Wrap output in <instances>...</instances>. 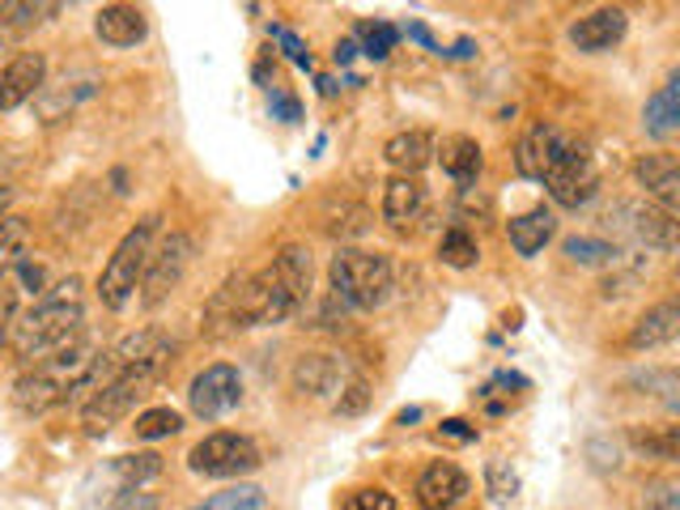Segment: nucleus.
I'll list each match as a JSON object with an SVG mask.
<instances>
[{
	"mask_svg": "<svg viewBox=\"0 0 680 510\" xmlns=\"http://www.w3.org/2000/svg\"><path fill=\"white\" fill-rule=\"evenodd\" d=\"M311 281H315V252L306 243H290L256 273L230 277L234 332L272 328V323H286L290 315H298L311 298Z\"/></svg>",
	"mask_w": 680,
	"mask_h": 510,
	"instance_id": "obj_1",
	"label": "nucleus"
},
{
	"mask_svg": "<svg viewBox=\"0 0 680 510\" xmlns=\"http://www.w3.org/2000/svg\"><path fill=\"white\" fill-rule=\"evenodd\" d=\"M81 289H86L81 277H65L52 289H43V298H34L31 307L18 315L9 350L18 353L26 366L86 341V293Z\"/></svg>",
	"mask_w": 680,
	"mask_h": 510,
	"instance_id": "obj_2",
	"label": "nucleus"
},
{
	"mask_svg": "<svg viewBox=\"0 0 680 510\" xmlns=\"http://www.w3.org/2000/svg\"><path fill=\"white\" fill-rule=\"evenodd\" d=\"M395 289L391 255L366 252V247H336L327 259V293L336 307L349 311H379Z\"/></svg>",
	"mask_w": 680,
	"mask_h": 510,
	"instance_id": "obj_3",
	"label": "nucleus"
},
{
	"mask_svg": "<svg viewBox=\"0 0 680 510\" xmlns=\"http://www.w3.org/2000/svg\"><path fill=\"white\" fill-rule=\"evenodd\" d=\"M158 230H163V218L158 213H145L136 225H129V234L115 243V252L107 255L102 273H98V302L115 315H124L136 293H141V281H145V268H149V255H154V243H158Z\"/></svg>",
	"mask_w": 680,
	"mask_h": 510,
	"instance_id": "obj_4",
	"label": "nucleus"
},
{
	"mask_svg": "<svg viewBox=\"0 0 680 510\" xmlns=\"http://www.w3.org/2000/svg\"><path fill=\"white\" fill-rule=\"evenodd\" d=\"M170 357H175V350L154 353V357L136 362V366H129V370H120V375L107 382L102 391H94V396L81 404V430H86L90 439H107L124 417L136 413V404L149 396V387H154L158 375L170 366Z\"/></svg>",
	"mask_w": 680,
	"mask_h": 510,
	"instance_id": "obj_5",
	"label": "nucleus"
},
{
	"mask_svg": "<svg viewBox=\"0 0 680 510\" xmlns=\"http://www.w3.org/2000/svg\"><path fill=\"white\" fill-rule=\"evenodd\" d=\"M94 353L98 350L90 345V341H77L73 350L52 353V357H43V362L26 366V370L13 379V391H9L13 409H18V413H26V417H43L47 409L65 404L68 382L77 379V375L94 362Z\"/></svg>",
	"mask_w": 680,
	"mask_h": 510,
	"instance_id": "obj_6",
	"label": "nucleus"
},
{
	"mask_svg": "<svg viewBox=\"0 0 680 510\" xmlns=\"http://www.w3.org/2000/svg\"><path fill=\"white\" fill-rule=\"evenodd\" d=\"M188 468L204 480H243L264 468V451L252 434L238 430H213L188 451Z\"/></svg>",
	"mask_w": 680,
	"mask_h": 510,
	"instance_id": "obj_7",
	"label": "nucleus"
},
{
	"mask_svg": "<svg viewBox=\"0 0 680 510\" xmlns=\"http://www.w3.org/2000/svg\"><path fill=\"white\" fill-rule=\"evenodd\" d=\"M196 259V239L188 230H170L163 243H154V255H149V268H145V281H141V307L145 311H158L175 289L183 286L188 268Z\"/></svg>",
	"mask_w": 680,
	"mask_h": 510,
	"instance_id": "obj_8",
	"label": "nucleus"
},
{
	"mask_svg": "<svg viewBox=\"0 0 680 510\" xmlns=\"http://www.w3.org/2000/svg\"><path fill=\"white\" fill-rule=\"evenodd\" d=\"M609 230L625 234L629 243H638L647 252H677V213H664L650 200H616L613 213H609Z\"/></svg>",
	"mask_w": 680,
	"mask_h": 510,
	"instance_id": "obj_9",
	"label": "nucleus"
},
{
	"mask_svg": "<svg viewBox=\"0 0 680 510\" xmlns=\"http://www.w3.org/2000/svg\"><path fill=\"white\" fill-rule=\"evenodd\" d=\"M238 404H243V375L230 362H213L188 382V409L196 421H222Z\"/></svg>",
	"mask_w": 680,
	"mask_h": 510,
	"instance_id": "obj_10",
	"label": "nucleus"
},
{
	"mask_svg": "<svg viewBox=\"0 0 680 510\" xmlns=\"http://www.w3.org/2000/svg\"><path fill=\"white\" fill-rule=\"evenodd\" d=\"M545 188H549V200L557 209H583V204H591L600 196V170H595L583 141H575L566 149V158L549 170Z\"/></svg>",
	"mask_w": 680,
	"mask_h": 510,
	"instance_id": "obj_11",
	"label": "nucleus"
},
{
	"mask_svg": "<svg viewBox=\"0 0 680 510\" xmlns=\"http://www.w3.org/2000/svg\"><path fill=\"white\" fill-rule=\"evenodd\" d=\"M98 90H102V73L98 68H73V73H60V77L43 81V90L34 95V111H38L43 124H60L81 102H90Z\"/></svg>",
	"mask_w": 680,
	"mask_h": 510,
	"instance_id": "obj_12",
	"label": "nucleus"
},
{
	"mask_svg": "<svg viewBox=\"0 0 680 510\" xmlns=\"http://www.w3.org/2000/svg\"><path fill=\"white\" fill-rule=\"evenodd\" d=\"M575 145V136L557 124H532L515 145V170L532 184H545L549 170L566 158V149Z\"/></svg>",
	"mask_w": 680,
	"mask_h": 510,
	"instance_id": "obj_13",
	"label": "nucleus"
},
{
	"mask_svg": "<svg viewBox=\"0 0 680 510\" xmlns=\"http://www.w3.org/2000/svg\"><path fill=\"white\" fill-rule=\"evenodd\" d=\"M625 34H629V13L621 4H600V9H591L583 18H575L566 38L583 56H604V52H613Z\"/></svg>",
	"mask_w": 680,
	"mask_h": 510,
	"instance_id": "obj_14",
	"label": "nucleus"
},
{
	"mask_svg": "<svg viewBox=\"0 0 680 510\" xmlns=\"http://www.w3.org/2000/svg\"><path fill=\"white\" fill-rule=\"evenodd\" d=\"M349 375H354L349 362L336 353H302L290 366V387L306 400H336Z\"/></svg>",
	"mask_w": 680,
	"mask_h": 510,
	"instance_id": "obj_15",
	"label": "nucleus"
},
{
	"mask_svg": "<svg viewBox=\"0 0 680 510\" xmlns=\"http://www.w3.org/2000/svg\"><path fill=\"white\" fill-rule=\"evenodd\" d=\"M468 494H472V477L459 464H452V459L425 464L417 485H413V498H417L422 510H455Z\"/></svg>",
	"mask_w": 680,
	"mask_h": 510,
	"instance_id": "obj_16",
	"label": "nucleus"
},
{
	"mask_svg": "<svg viewBox=\"0 0 680 510\" xmlns=\"http://www.w3.org/2000/svg\"><path fill=\"white\" fill-rule=\"evenodd\" d=\"M94 38L98 43H107V47H115V52L141 47V43L149 38V13L136 9V4H124V0L102 4L94 13Z\"/></svg>",
	"mask_w": 680,
	"mask_h": 510,
	"instance_id": "obj_17",
	"label": "nucleus"
},
{
	"mask_svg": "<svg viewBox=\"0 0 680 510\" xmlns=\"http://www.w3.org/2000/svg\"><path fill=\"white\" fill-rule=\"evenodd\" d=\"M634 179H638V188L647 191L650 204H659L664 213H677V204H680L677 154H668V149H659V154H643V158L634 162Z\"/></svg>",
	"mask_w": 680,
	"mask_h": 510,
	"instance_id": "obj_18",
	"label": "nucleus"
},
{
	"mask_svg": "<svg viewBox=\"0 0 680 510\" xmlns=\"http://www.w3.org/2000/svg\"><path fill=\"white\" fill-rule=\"evenodd\" d=\"M47 81V56L43 52H18L0 73V111H13L22 102H34V95Z\"/></svg>",
	"mask_w": 680,
	"mask_h": 510,
	"instance_id": "obj_19",
	"label": "nucleus"
},
{
	"mask_svg": "<svg viewBox=\"0 0 680 510\" xmlns=\"http://www.w3.org/2000/svg\"><path fill=\"white\" fill-rule=\"evenodd\" d=\"M379 213L395 234H409L425 213V184L413 175H391L383 184V209Z\"/></svg>",
	"mask_w": 680,
	"mask_h": 510,
	"instance_id": "obj_20",
	"label": "nucleus"
},
{
	"mask_svg": "<svg viewBox=\"0 0 680 510\" xmlns=\"http://www.w3.org/2000/svg\"><path fill=\"white\" fill-rule=\"evenodd\" d=\"M434 149H438V141H434L430 127H404V132L388 136L383 162H388L395 175H413V179H417L425 166L434 162Z\"/></svg>",
	"mask_w": 680,
	"mask_h": 510,
	"instance_id": "obj_21",
	"label": "nucleus"
},
{
	"mask_svg": "<svg viewBox=\"0 0 680 510\" xmlns=\"http://www.w3.org/2000/svg\"><path fill=\"white\" fill-rule=\"evenodd\" d=\"M506 239H511L515 255L536 259L557 239V213L549 204H536V209H527V213H519V218L506 222Z\"/></svg>",
	"mask_w": 680,
	"mask_h": 510,
	"instance_id": "obj_22",
	"label": "nucleus"
},
{
	"mask_svg": "<svg viewBox=\"0 0 680 510\" xmlns=\"http://www.w3.org/2000/svg\"><path fill=\"white\" fill-rule=\"evenodd\" d=\"M680 332V307L677 298H664L655 302L647 315H638V323L629 328L625 336V350L643 353V350H659V345H672Z\"/></svg>",
	"mask_w": 680,
	"mask_h": 510,
	"instance_id": "obj_23",
	"label": "nucleus"
},
{
	"mask_svg": "<svg viewBox=\"0 0 680 510\" xmlns=\"http://www.w3.org/2000/svg\"><path fill=\"white\" fill-rule=\"evenodd\" d=\"M434 154H438L443 170L452 175L459 188H477V179H481V170H486V149H481V141H477V136L455 132V136H447Z\"/></svg>",
	"mask_w": 680,
	"mask_h": 510,
	"instance_id": "obj_24",
	"label": "nucleus"
},
{
	"mask_svg": "<svg viewBox=\"0 0 680 510\" xmlns=\"http://www.w3.org/2000/svg\"><path fill=\"white\" fill-rule=\"evenodd\" d=\"M643 132L650 141H672L680 132V73H672L643 107Z\"/></svg>",
	"mask_w": 680,
	"mask_h": 510,
	"instance_id": "obj_25",
	"label": "nucleus"
},
{
	"mask_svg": "<svg viewBox=\"0 0 680 510\" xmlns=\"http://www.w3.org/2000/svg\"><path fill=\"white\" fill-rule=\"evenodd\" d=\"M107 473L115 477L120 494H124V489H149V485L166 473V459L158 451H129V455H115V459L107 464Z\"/></svg>",
	"mask_w": 680,
	"mask_h": 510,
	"instance_id": "obj_26",
	"label": "nucleus"
},
{
	"mask_svg": "<svg viewBox=\"0 0 680 510\" xmlns=\"http://www.w3.org/2000/svg\"><path fill=\"white\" fill-rule=\"evenodd\" d=\"M354 43H357V56L383 64L391 52H395V43H400V26H391V22H383V18H357Z\"/></svg>",
	"mask_w": 680,
	"mask_h": 510,
	"instance_id": "obj_27",
	"label": "nucleus"
},
{
	"mask_svg": "<svg viewBox=\"0 0 680 510\" xmlns=\"http://www.w3.org/2000/svg\"><path fill=\"white\" fill-rule=\"evenodd\" d=\"M561 255L579 268H609V264H621V247L609 243V239H595V234H570L561 243Z\"/></svg>",
	"mask_w": 680,
	"mask_h": 510,
	"instance_id": "obj_28",
	"label": "nucleus"
},
{
	"mask_svg": "<svg viewBox=\"0 0 680 510\" xmlns=\"http://www.w3.org/2000/svg\"><path fill=\"white\" fill-rule=\"evenodd\" d=\"M629 446L638 451V455H647V459H659V464H677V455H680V434H677V425H655V430H643V425H634L629 430Z\"/></svg>",
	"mask_w": 680,
	"mask_h": 510,
	"instance_id": "obj_29",
	"label": "nucleus"
},
{
	"mask_svg": "<svg viewBox=\"0 0 680 510\" xmlns=\"http://www.w3.org/2000/svg\"><path fill=\"white\" fill-rule=\"evenodd\" d=\"M132 434H136V443H163V439H175V434H183V413L170 409V404L141 409L136 421H132Z\"/></svg>",
	"mask_w": 680,
	"mask_h": 510,
	"instance_id": "obj_30",
	"label": "nucleus"
},
{
	"mask_svg": "<svg viewBox=\"0 0 680 510\" xmlns=\"http://www.w3.org/2000/svg\"><path fill=\"white\" fill-rule=\"evenodd\" d=\"M188 510H268V494L259 485H252V480H234V485L209 494L204 502H196Z\"/></svg>",
	"mask_w": 680,
	"mask_h": 510,
	"instance_id": "obj_31",
	"label": "nucleus"
},
{
	"mask_svg": "<svg viewBox=\"0 0 680 510\" xmlns=\"http://www.w3.org/2000/svg\"><path fill=\"white\" fill-rule=\"evenodd\" d=\"M438 259H443L447 268H455V273L477 268V259H481V243H477V234L464 230V225H452V230L438 239Z\"/></svg>",
	"mask_w": 680,
	"mask_h": 510,
	"instance_id": "obj_32",
	"label": "nucleus"
},
{
	"mask_svg": "<svg viewBox=\"0 0 680 510\" xmlns=\"http://www.w3.org/2000/svg\"><path fill=\"white\" fill-rule=\"evenodd\" d=\"M26 243H31V222L22 213H4L0 218V281L9 277V268L26 255Z\"/></svg>",
	"mask_w": 680,
	"mask_h": 510,
	"instance_id": "obj_33",
	"label": "nucleus"
},
{
	"mask_svg": "<svg viewBox=\"0 0 680 510\" xmlns=\"http://www.w3.org/2000/svg\"><path fill=\"white\" fill-rule=\"evenodd\" d=\"M486 494H489V502H498V507H511L519 498V489H523V480H519V473H515V464L511 459H489L486 464Z\"/></svg>",
	"mask_w": 680,
	"mask_h": 510,
	"instance_id": "obj_34",
	"label": "nucleus"
},
{
	"mask_svg": "<svg viewBox=\"0 0 680 510\" xmlns=\"http://www.w3.org/2000/svg\"><path fill=\"white\" fill-rule=\"evenodd\" d=\"M370 230V213H366V204H341L332 218H327V234L332 239H341V247H345V239H361Z\"/></svg>",
	"mask_w": 680,
	"mask_h": 510,
	"instance_id": "obj_35",
	"label": "nucleus"
},
{
	"mask_svg": "<svg viewBox=\"0 0 680 510\" xmlns=\"http://www.w3.org/2000/svg\"><path fill=\"white\" fill-rule=\"evenodd\" d=\"M268 38H272V43H277V52H281L286 60L298 64V68H306V73L315 68V56H311L306 38H302V34H298V31H290L286 22H268Z\"/></svg>",
	"mask_w": 680,
	"mask_h": 510,
	"instance_id": "obj_36",
	"label": "nucleus"
},
{
	"mask_svg": "<svg viewBox=\"0 0 680 510\" xmlns=\"http://www.w3.org/2000/svg\"><path fill=\"white\" fill-rule=\"evenodd\" d=\"M370 400H375V391H370V382L361 379V375H349V382L336 391V400H332V413L336 417H361L370 409Z\"/></svg>",
	"mask_w": 680,
	"mask_h": 510,
	"instance_id": "obj_37",
	"label": "nucleus"
},
{
	"mask_svg": "<svg viewBox=\"0 0 680 510\" xmlns=\"http://www.w3.org/2000/svg\"><path fill=\"white\" fill-rule=\"evenodd\" d=\"M268 115H272L277 124L298 127L302 124V98L293 95V90H286V86H272V90H268Z\"/></svg>",
	"mask_w": 680,
	"mask_h": 510,
	"instance_id": "obj_38",
	"label": "nucleus"
},
{
	"mask_svg": "<svg viewBox=\"0 0 680 510\" xmlns=\"http://www.w3.org/2000/svg\"><path fill=\"white\" fill-rule=\"evenodd\" d=\"M643 510H680V485L672 477H655L643 485Z\"/></svg>",
	"mask_w": 680,
	"mask_h": 510,
	"instance_id": "obj_39",
	"label": "nucleus"
},
{
	"mask_svg": "<svg viewBox=\"0 0 680 510\" xmlns=\"http://www.w3.org/2000/svg\"><path fill=\"white\" fill-rule=\"evenodd\" d=\"M22 307V289L13 286V277H4L0 281V350L9 345V336H13V323H18V311Z\"/></svg>",
	"mask_w": 680,
	"mask_h": 510,
	"instance_id": "obj_40",
	"label": "nucleus"
},
{
	"mask_svg": "<svg viewBox=\"0 0 680 510\" xmlns=\"http://www.w3.org/2000/svg\"><path fill=\"white\" fill-rule=\"evenodd\" d=\"M472 213H477V218H489V213H493V200H489L481 188H459V200H455V218H459V222H468Z\"/></svg>",
	"mask_w": 680,
	"mask_h": 510,
	"instance_id": "obj_41",
	"label": "nucleus"
},
{
	"mask_svg": "<svg viewBox=\"0 0 680 510\" xmlns=\"http://www.w3.org/2000/svg\"><path fill=\"white\" fill-rule=\"evenodd\" d=\"M434 434H438V439H447V443H464V446L481 443V430H477L468 417H447V421H443Z\"/></svg>",
	"mask_w": 680,
	"mask_h": 510,
	"instance_id": "obj_42",
	"label": "nucleus"
},
{
	"mask_svg": "<svg viewBox=\"0 0 680 510\" xmlns=\"http://www.w3.org/2000/svg\"><path fill=\"white\" fill-rule=\"evenodd\" d=\"M107 510H163V498L149 489H124V494H115V502Z\"/></svg>",
	"mask_w": 680,
	"mask_h": 510,
	"instance_id": "obj_43",
	"label": "nucleus"
},
{
	"mask_svg": "<svg viewBox=\"0 0 680 510\" xmlns=\"http://www.w3.org/2000/svg\"><path fill=\"white\" fill-rule=\"evenodd\" d=\"M345 510H395V498L388 489H357Z\"/></svg>",
	"mask_w": 680,
	"mask_h": 510,
	"instance_id": "obj_44",
	"label": "nucleus"
},
{
	"mask_svg": "<svg viewBox=\"0 0 680 510\" xmlns=\"http://www.w3.org/2000/svg\"><path fill=\"white\" fill-rule=\"evenodd\" d=\"M400 38H409V43H417V47H425L430 56H443V43L434 38V31H430L425 22H404V26H400Z\"/></svg>",
	"mask_w": 680,
	"mask_h": 510,
	"instance_id": "obj_45",
	"label": "nucleus"
},
{
	"mask_svg": "<svg viewBox=\"0 0 680 510\" xmlns=\"http://www.w3.org/2000/svg\"><path fill=\"white\" fill-rule=\"evenodd\" d=\"M252 81L259 90H272L277 86V64H272V52H264L256 64H252Z\"/></svg>",
	"mask_w": 680,
	"mask_h": 510,
	"instance_id": "obj_46",
	"label": "nucleus"
},
{
	"mask_svg": "<svg viewBox=\"0 0 680 510\" xmlns=\"http://www.w3.org/2000/svg\"><path fill=\"white\" fill-rule=\"evenodd\" d=\"M489 387L498 391V387H511V391H527L532 387V379L527 375H519V370H498L493 379H489Z\"/></svg>",
	"mask_w": 680,
	"mask_h": 510,
	"instance_id": "obj_47",
	"label": "nucleus"
},
{
	"mask_svg": "<svg viewBox=\"0 0 680 510\" xmlns=\"http://www.w3.org/2000/svg\"><path fill=\"white\" fill-rule=\"evenodd\" d=\"M438 60H477V43H472V38H459L452 47H443Z\"/></svg>",
	"mask_w": 680,
	"mask_h": 510,
	"instance_id": "obj_48",
	"label": "nucleus"
},
{
	"mask_svg": "<svg viewBox=\"0 0 680 510\" xmlns=\"http://www.w3.org/2000/svg\"><path fill=\"white\" fill-rule=\"evenodd\" d=\"M332 60H336V68H349V64L357 60V43H354V38H341V43L332 47Z\"/></svg>",
	"mask_w": 680,
	"mask_h": 510,
	"instance_id": "obj_49",
	"label": "nucleus"
},
{
	"mask_svg": "<svg viewBox=\"0 0 680 510\" xmlns=\"http://www.w3.org/2000/svg\"><path fill=\"white\" fill-rule=\"evenodd\" d=\"M422 417H425L422 404H409V409H400V413H395V425H404V430H409V425H417Z\"/></svg>",
	"mask_w": 680,
	"mask_h": 510,
	"instance_id": "obj_50",
	"label": "nucleus"
},
{
	"mask_svg": "<svg viewBox=\"0 0 680 510\" xmlns=\"http://www.w3.org/2000/svg\"><path fill=\"white\" fill-rule=\"evenodd\" d=\"M315 86H320V95H324V98L341 95V81H336V77H315Z\"/></svg>",
	"mask_w": 680,
	"mask_h": 510,
	"instance_id": "obj_51",
	"label": "nucleus"
},
{
	"mask_svg": "<svg viewBox=\"0 0 680 510\" xmlns=\"http://www.w3.org/2000/svg\"><path fill=\"white\" fill-rule=\"evenodd\" d=\"M519 319H523V311H506V315H502V328H506V332H519V328H523Z\"/></svg>",
	"mask_w": 680,
	"mask_h": 510,
	"instance_id": "obj_52",
	"label": "nucleus"
},
{
	"mask_svg": "<svg viewBox=\"0 0 680 510\" xmlns=\"http://www.w3.org/2000/svg\"><path fill=\"white\" fill-rule=\"evenodd\" d=\"M9 200H13V188H9V184H0V218L9 213Z\"/></svg>",
	"mask_w": 680,
	"mask_h": 510,
	"instance_id": "obj_53",
	"label": "nucleus"
}]
</instances>
